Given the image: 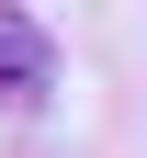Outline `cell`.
Wrapping results in <instances>:
<instances>
[{"label": "cell", "instance_id": "cell-1", "mask_svg": "<svg viewBox=\"0 0 147 158\" xmlns=\"http://www.w3.org/2000/svg\"><path fill=\"white\" fill-rule=\"evenodd\" d=\"M0 79H11V90H34V79H45V45H34L23 23H0Z\"/></svg>", "mask_w": 147, "mask_h": 158}]
</instances>
